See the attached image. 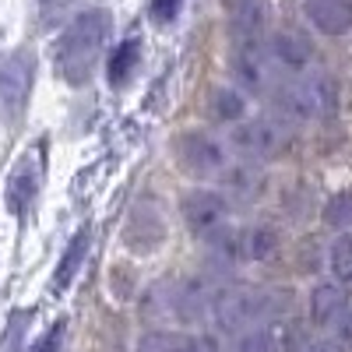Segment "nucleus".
Segmentation results:
<instances>
[{
    "mask_svg": "<svg viewBox=\"0 0 352 352\" xmlns=\"http://www.w3.org/2000/svg\"><path fill=\"white\" fill-rule=\"evenodd\" d=\"M109 28H113V18L109 11L102 8H92L78 14L67 32L56 39V50H53V60H56V71H60V78L67 85H85L88 78H92V67L99 64V53L109 39Z\"/></svg>",
    "mask_w": 352,
    "mask_h": 352,
    "instance_id": "f257e3e1",
    "label": "nucleus"
},
{
    "mask_svg": "<svg viewBox=\"0 0 352 352\" xmlns=\"http://www.w3.org/2000/svg\"><path fill=\"white\" fill-rule=\"evenodd\" d=\"M275 102L285 124L328 120V116L338 113V85L331 74H303L282 85L275 92Z\"/></svg>",
    "mask_w": 352,
    "mask_h": 352,
    "instance_id": "f03ea898",
    "label": "nucleus"
},
{
    "mask_svg": "<svg viewBox=\"0 0 352 352\" xmlns=\"http://www.w3.org/2000/svg\"><path fill=\"white\" fill-rule=\"evenodd\" d=\"M282 292H268V289H226L212 300V317L215 324L229 335L236 331H250V328H261L285 307L278 303Z\"/></svg>",
    "mask_w": 352,
    "mask_h": 352,
    "instance_id": "7ed1b4c3",
    "label": "nucleus"
},
{
    "mask_svg": "<svg viewBox=\"0 0 352 352\" xmlns=\"http://www.w3.org/2000/svg\"><path fill=\"white\" fill-rule=\"evenodd\" d=\"M32 78H36V53L32 50H14L0 64V120L18 124L21 113L32 96Z\"/></svg>",
    "mask_w": 352,
    "mask_h": 352,
    "instance_id": "20e7f679",
    "label": "nucleus"
},
{
    "mask_svg": "<svg viewBox=\"0 0 352 352\" xmlns=\"http://www.w3.org/2000/svg\"><path fill=\"white\" fill-rule=\"evenodd\" d=\"M173 152H176V159H180V166L194 176H219L229 166L226 144L212 134H204V131H184L180 138H176Z\"/></svg>",
    "mask_w": 352,
    "mask_h": 352,
    "instance_id": "39448f33",
    "label": "nucleus"
},
{
    "mask_svg": "<svg viewBox=\"0 0 352 352\" xmlns=\"http://www.w3.org/2000/svg\"><path fill=\"white\" fill-rule=\"evenodd\" d=\"M232 144L254 162V159H272L289 148V124L278 116H261V120L240 124L232 131Z\"/></svg>",
    "mask_w": 352,
    "mask_h": 352,
    "instance_id": "423d86ee",
    "label": "nucleus"
},
{
    "mask_svg": "<svg viewBox=\"0 0 352 352\" xmlns=\"http://www.w3.org/2000/svg\"><path fill=\"white\" fill-rule=\"evenodd\" d=\"M229 212H232V204L222 194H215V190H190L180 201V215H184L187 229L194 232V236H201V240H208V236H215L219 229H226Z\"/></svg>",
    "mask_w": 352,
    "mask_h": 352,
    "instance_id": "0eeeda50",
    "label": "nucleus"
},
{
    "mask_svg": "<svg viewBox=\"0 0 352 352\" xmlns=\"http://www.w3.org/2000/svg\"><path fill=\"white\" fill-rule=\"evenodd\" d=\"M229 67H232V78H236L247 92L254 96H264L272 85V67H268V56H264L261 43H236L229 56Z\"/></svg>",
    "mask_w": 352,
    "mask_h": 352,
    "instance_id": "6e6552de",
    "label": "nucleus"
},
{
    "mask_svg": "<svg viewBox=\"0 0 352 352\" xmlns=\"http://www.w3.org/2000/svg\"><path fill=\"white\" fill-rule=\"evenodd\" d=\"M219 184H222V197L229 204H254L264 187H268V180H264V169L254 166V162H229L222 173H219Z\"/></svg>",
    "mask_w": 352,
    "mask_h": 352,
    "instance_id": "1a4fd4ad",
    "label": "nucleus"
},
{
    "mask_svg": "<svg viewBox=\"0 0 352 352\" xmlns=\"http://www.w3.org/2000/svg\"><path fill=\"white\" fill-rule=\"evenodd\" d=\"M232 43H261L268 28V0H226Z\"/></svg>",
    "mask_w": 352,
    "mask_h": 352,
    "instance_id": "9d476101",
    "label": "nucleus"
},
{
    "mask_svg": "<svg viewBox=\"0 0 352 352\" xmlns=\"http://www.w3.org/2000/svg\"><path fill=\"white\" fill-rule=\"evenodd\" d=\"M272 64L285 67V71H307V64L314 60V46L303 32L296 28H278L268 36V50H264Z\"/></svg>",
    "mask_w": 352,
    "mask_h": 352,
    "instance_id": "9b49d317",
    "label": "nucleus"
},
{
    "mask_svg": "<svg viewBox=\"0 0 352 352\" xmlns=\"http://www.w3.org/2000/svg\"><path fill=\"white\" fill-rule=\"evenodd\" d=\"M39 180H43V166H39V152L21 155V162L14 166L11 180H8V208L14 215H25L32 208V201L39 194Z\"/></svg>",
    "mask_w": 352,
    "mask_h": 352,
    "instance_id": "f8f14e48",
    "label": "nucleus"
},
{
    "mask_svg": "<svg viewBox=\"0 0 352 352\" xmlns=\"http://www.w3.org/2000/svg\"><path fill=\"white\" fill-rule=\"evenodd\" d=\"M162 219H159V208L152 201H144L134 208V215L127 219V229H124V243L134 250V254H152L159 243H162Z\"/></svg>",
    "mask_w": 352,
    "mask_h": 352,
    "instance_id": "ddd939ff",
    "label": "nucleus"
},
{
    "mask_svg": "<svg viewBox=\"0 0 352 352\" xmlns=\"http://www.w3.org/2000/svg\"><path fill=\"white\" fill-rule=\"evenodd\" d=\"M310 317L317 328H345L349 320V292L338 282H324L310 292Z\"/></svg>",
    "mask_w": 352,
    "mask_h": 352,
    "instance_id": "4468645a",
    "label": "nucleus"
},
{
    "mask_svg": "<svg viewBox=\"0 0 352 352\" xmlns=\"http://www.w3.org/2000/svg\"><path fill=\"white\" fill-rule=\"evenodd\" d=\"M303 11L324 36H345L352 28V0H307Z\"/></svg>",
    "mask_w": 352,
    "mask_h": 352,
    "instance_id": "2eb2a0df",
    "label": "nucleus"
},
{
    "mask_svg": "<svg viewBox=\"0 0 352 352\" xmlns=\"http://www.w3.org/2000/svg\"><path fill=\"white\" fill-rule=\"evenodd\" d=\"M138 352H215V345L208 338H190L176 331H148L141 335Z\"/></svg>",
    "mask_w": 352,
    "mask_h": 352,
    "instance_id": "dca6fc26",
    "label": "nucleus"
},
{
    "mask_svg": "<svg viewBox=\"0 0 352 352\" xmlns=\"http://www.w3.org/2000/svg\"><path fill=\"white\" fill-rule=\"evenodd\" d=\"M85 254H88V229H78V232H74V240H71L67 250H64V257H60V264H56L53 292H64V289L78 278L81 264H85Z\"/></svg>",
    "mask_w": 352,
    "mask_h": 352,
    "instance_id": "f3484780",
    "label": "nucleus"
},
{
    "mask_svg": "<svg viewBox=\"0 0 352 352\" xmlns=\"http://www.w3.org/2000/svg\"><path fill=\"white\" fill-rule=\"evenodd\" d=\"M138 60H141V39H124L109 53V67H106L109 71V85H124L131 78V71L138 67Z\"/></svg>",
    "mask_w": 352,
    "mask_h": 352,
    "instance_id": "a211bd4d",
    "label": "nucleus"
},
{
    "mask_svg": "<svg viewBox=\"0 0 352 352\" xmlns=\"http://www.w3.org/2000/svg\"><path fill=\"white\" fill-rule=\"evenodd\" d=\"M212 113H215V120H222V124H236V120H243V113H247V99L236 92V88H215L212 92Z\"/></svg>",
    "mask_w": 352,
    "mask_h": 352,
    "instance_id": "6ab92c4d",
    "label": "nucleus"
},
{
    "mask_svg": "<svg viewBox=\"0 0 352 352\" xmlns=\"http://www.w3.org/2000/svg\"><path fill=\"white\" fill-rule=\"evenodd\" d=\"M328 264H331V275L338 278V285H352V236H342L331 247Z\"/></svg>",
    "mask_w": 352,
    "mask_h": 352,
    "instance_id": "aec40b11",
    "label": "nucleus"
},
{
    "mask_svg": "<svg viewBox=\"0 0 352 352\" xmlns=\"http://www.w3.org/2000/svg\"><path fill=\"white\" fill-rule=\"evenodd\" d=\"M324 226H331V229H349L352 226V190H338L324 204Z\"/></svg>",
    "mask_w": 352,
    "mask_h": 352,
    "instance_id": "412c9836",
    "label": "nucleus"
},
{
    "mask_svg": "<svg viewBox=\"0 0 352 352\" xmlns=\"http://www.w3.org/2000/svg\"><path fill=\"white\" fill-rule=\"evenodd\" d=\"M64 335H67V320H56V324L39 338V345L32 352H64Z\"/></svg>",
    "mask_w": 352,
    "mask_h": 352,
    "instance_id": "4be33fe9",
    "label": "nucleus"
},
{
    "mask_svg": "<svg viewBox=\"0 0 352 352\" xmlns=\"http://www.w3.org/2000/svg\"><path fill=\"white\" fill-rule=\"evenodd\" d=\"M184 0H152V18L155 21H173Z\"/></svg>",
    "mask_w": 352,
    "mask_h": 352,
    "instance_id": "5701e85b",
    "label": "nucleus"
},
{
    "mask_svg": "<svg viewBox=\"0 0 352 352\" xmlns=\"http://www.w3.org/2000/svg\"><path fill=\"white\" fill-rule=\"evenodd\" d=\"M28 320V314H14L11 317V328H8V349L4 352H14L18 349V338H21V324Z\"/></svg>",
    "mask_w": 352,
    "mask_h": 352,
    "instance_id": "b1692460",
    "label": "nucleus"
},
{
    "mask_svg": "<svg viewBox=\"0 0 352 352\" xmlns=\"http://www.w3.org/2000/svg\"><path fill=\"white\" fill-rule=\"evenodd\" d=\"M300 352H335L331 345H324V342H314V345H303Z\"/></svg>",
    "mask_w": 352,
    "mask_h": 352,
    "instance_id": "393cba45",
    "label": "nucleus"
}]
</instances>
